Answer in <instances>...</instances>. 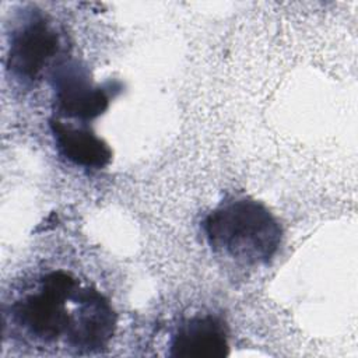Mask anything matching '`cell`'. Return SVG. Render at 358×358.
<instances>
[{
  "label": "cell",
  "instance_id": "1",
  "mask_svg": "<svg viewBox=\"0 0 358 358\" xmlns=\"http://www.w3.org/2000/svg\"><path fill=\"white\" fill-rule=\"evenodd\" d=\"M208 246L238 263L260 266L277 253L282 229L271 211L249 196H229L203 220Z\"/></svg>",
  "mask_w": 358,
  "mask_h": 358
},
{
  "label": "cell",
  "instance_id": "2",
  "mask_svg": "<svg viewBox=\"0 0 358 358\" xmlns=\"http://www.w3.org/2000/svg\"><path fill=\"white\" fill-rule=\"evenodd\" d=\"M80 285V280L66 270L48 271L32 291L11 303V323L36 343H64Z\"/></svg>",
  "mask_w": 358,
  "mask_h": 358
},
{
  "label": "cell",
  "instance_id": "3",
  "mask_svg": "<svg viewBox=\"0 0 358 358\" xmlns=\"http://www.w3.org/2000/svg\"><path fill=\"white\" fill-rule=\"evenodd\" d=\"M62 48V34L55 22L41 10H25L10 35L7 69L18 83L32 85L48 70L50 74Z\"/></svg>",
  "mask_w": 358,
  "mask_h": 358
},
{
  "label": "cell",
  "instance_id": "4",
  "mask_svg": "<svg viewBox=\"0 0 358 358\" xmlns=\"http://www.w3.org/2000/svg\"><path fill=\"white\" fill-rule=\"evenodd\" d=\"M55 94V116L88 123L109 108L110 92L95 84L85 67L76 60L62 59L49 74Z\"/></svg>",
  "mask_w": 358,
  "mask_h": 358
},
{
  "label": "cell",
  "instance_id": "5",
  "mask_svg": "<svg viewBox=\"0 0 358 358\" xmlns=\"http://www.w3.org/2000/svg\"><path fill=\"white\" fill-rule=\"evenodd\" d=\"M115 330L116 313L109 299L96 288L81 284L64 345L83 355L101 352L109 345Z\"/></svg>",
  "mask_w": 358,
  "mask_h": 358
},
{
  "label": "cell",
  "instance_id": "6",
  "mask_svg": "<svg viewBox=\"0 0 358 358\" xmlns=\"http://www.w3.org/2000/svg\"><path fill=\"white\" fill-rule=\"evenodd\" d=\"M169 357L222 358L229 354L228 327L214 313H196L183 317L169 338Z\"/></svg>",
  "mask_w": 358,
  "mask_h": 358
},
{
  "label": "cell",
  "instance_id": "7",
  "mask_svg": "<svg viewBox=\"0 0 358 358\" xmlns=\"http://www.w3.org/2000/svg\"><path fill=\"white\" fill-rule=\"evenodd\" d=\"M49 129L57 152L73 165L98 171L110 164L112 148L85 123L52 116Z\"/></svg>",
  "mask_w": 358,
  "mask_h": 358
}]
</instances>
